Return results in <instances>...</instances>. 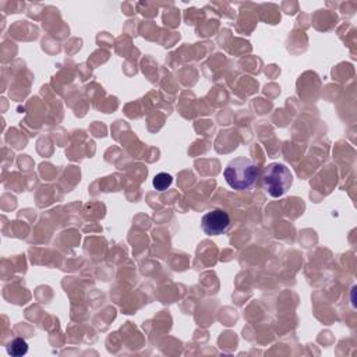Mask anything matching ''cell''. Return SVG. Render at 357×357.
Segmentation results:
<instances>
[{
  "label": "cell",
  "mask_w": 357,
  "mask_h": 357,
  "mask_svg": "<svg viewBox=\"0 0 357 357\" xmlns=\"http://www.w3.org/2000/svg\"><path fill=\"white\" fill-rule=\"evenodd\" d=\"M173 183V177L169 174V173H158L155 177H153V187L158 190V191H165L166 188L170 187V184Z\"/></svg>",
  "instance_id": "cell-5"
},
{
  "label": "cell",
  "mask_w": 357,
  "mask_h": 357,
  "mask_svg": "<svg viewBox=\"0 0 357 357\" xmlns=\"http://www.w3.org/2000/svg\"><path fill=\"white\" fill-rule=\"evenodd\" d=\"M230 216L222 209H212L206 212L201 219V227L208 236H219L229 230Z\"/></svg>",
  "instance_id": "cell-3"
},
{
  "label": "cell",
  "mask_w": 357,
  "mask_h": 357,
  "mask_svg": "<svg viewBox=\"0 0 357 357\" xmlns=\"http://www.w3.org/2000/svg\"><path fill=\"white\" fill-rule=\"evenodd\" d=\"M226 183L233 190H245L254 184L258 176L257 165L252 159L240 156L231 159L223 170Z\"/></svg>",
  "instance_id": "cell-1"
},
{
  "label": "cell",
  "mask_w": 357,
  "mask_h": 357,
  "mask_svg": "<svg viewBox=\"0 0 357 357\" xmlns=\"http://www.w3.org/2000/svg\"><path fill=\"white\" fill-rule=\"evenodd\" d=\"M293 183L291 172L283 163H271L265 167L264 185L268 194L273 198H279L287 192Z\"/></svg>",
  "instance_id": "cell-2"
},
{
  "label": "cell",
  "mask_w": 357,
  "mask_h": 357,
  "mask_svg": "<svg viewBox=\"0 0 357 357\" xmlns=\"http://www.w3.org/2000/svg\"><path fill=\"white\" fill-rule=\"evenodd\" d=\"M28 351V344L24 339L21 337H17L14 339L8 346H7V353L11 354V356H15V357H20V356H24L26 354Z\"/></svg>",
  "instance_id": "cell-4"
}]
</instances>
